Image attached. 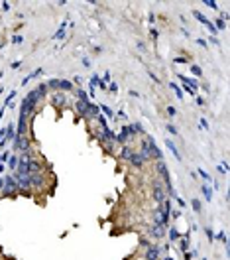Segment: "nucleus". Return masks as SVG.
<instances>
[{
	"instance_id": "nucleus-21",
	"label": "nucleus",
	"mask_w": 230,
	"mask_h": 260,
	"mask_svg": "<svg viewBox=\"0 0 230 260\" xmlns=\"http://www.w3.org/2000/svg\"><path fill=\"white\" fill-rule=\"evenodd\" d=\"M130 130H132L134 134H138V132H140V134H144V128H142V124H140V122H136V124H130Z\"/></svg>"
},
{
	"instance_id": "nucleus-47",
	"label": "nucleus",
	"mask_w": 230,
	"mask_h": 260,
	"mask_svg": "<svg viewBox=\"0 0 230 260\" xmlns=\"http://www.w3.org/2000/svg\"><path fill=\"white\" fill-rule=\"evenodd\" d=\"M2 112H4V108H0V118H2Z\"/></svg>"
},
{
	"instance_id": "nucleus-43",
	"label": "nucleus",
	"mask_w": 230,
	"mask_h": 260,
	"mask_svg": "<svg viewBox=\"0 0 230 260\" xmlns=\"http://www.w3.org/2000/svg\"><path fill=\"white\" fill-rule=\"evenodd\" d=\"M224 26H226V24H224V20H218V30H222Z\"/></svg>"
},
{
	"instance_id": "nucleus-37",
	"label": "nucleus",
	"mask_w": 230,
	"mask_h": 260,
	"mask_svg": "<svg viewBox=\"0 0 230 260\" xmlns=\"http://www.w3.org/2000/svg\"><path fill=\"white\" fill-rule=\"evenodd\" d=\"M175 61H177V63H187V61H189V59H187V57H177V59H175Z\"/></svg>"
},
{
	"instance_id": "nucleus-16",
	"label": "nucleus",
	"mask_w": 230,
	"mask_h": 260,
	"mask_svg": "<svg viewBox=\"0 0 230 260\" xmlns=\"http://www.w3.org/2000/svg\"><path fill=\"white\" fill-rule=\"evenodd\" d=\"M36 93H37V97H40V99H44V97L47 95V85H45V83H41V85L36 89Z\"/></svg>"
},
{
	"instance_id": "nucleus-17",
	"label": "nucleus",
	"mask_w": 230,
	"mask_h": 260,
	"mask_svg": "<svg viewBox=\"0 0 230 260\" xmlns=\"http://www.w3.org/2000/svg\"><path fill=\"white\" fill-rule=\"evenodd\" d=\"M201 191H203V195H205L207 201H211V199H212V191L208 189V185H205V183H203V185H201Z\"/></svg>"
},
{
	"instance_id": "nucleus-45",
	"label": "nucleus",
	"mask_w": 230,
	"mask_h": 260,
	"mask_svg": "<svg viewBox=\"0 0 230 260\" xmlns=\"http://www.w3.org/2000/svg\"><path fill=\"white\" fill-rule=\"evenodd\" d=\"M197 43H199V46H203V47H205V46H207V41H205V40H203V37H201V40H197Z\"/></svg>"
},
{
	"instance_id": "nucleus-48",
	"label": "nucleus",
	"mask_w": 230,
	"mask_h": 260,
	"mask_svg": "<svg viewBox=\"0 0 230 260\" xmlns=\"http://www.w3.org/2000/svg\"><path fill=\"white\" fill-rule=\"evenodd\" d=\"M163 260H173V258H171V256H167V258H163Z\"/></svg>"
},
{
	"instance_id": "nucleus-33",
	"label": "nucleus",
	"mask_w": 230,
	"mask_h": 260,
	"mask_svg": "<svg viewBox=\"0 0 230 260\" xmlns=\"http://www.w3.org/2000/svg\"><path fill=\"white\" fill-rule=\"evenodd\" d=\"M167 130H169V134H175V136H177V128H175L173 124H167Z\"/></svg>"
},
{
	"instance_id": "nucleus-19",
	"label": "nucleus",
	"mask_w": 230,
	"mask_h": 260,
	"mask_svg": "<svg viewBox=\"0 0 230 260\" xmlns=\"http://www.w3.org/2000/svg\"><path fill=\"white\" fill-rule=\"evenodd\" d=\"M132 148H130V146H122V152H120V156H122V160H128V158H130V154H132Z\"/></svg>"
},
{
	"instance_id": "nucleus-42",
	"label": "nucleus",
	"mask_w": 230,
	"mask_h": 260,
	"mask_svg": "<svg viewBox=\"0 0 230 260\" xmlns=\"http://www.w3.org/2000/svg\"><path fill=\"white\" fill-rule=\"evenodd\" d=\"M106 81H110V73H108V71H106V73H104V81H102V83H104V85H106Z\"/></svg>"
},
{
	"instance_id": "nucleus-36",
	"label": "nucleus",
	"mask_w": 230,
	"mask_h": 260,
	"mask_svg": "<svg viewBox=\"0 0 230 260\" xmlns=\"http://www.w3.org/2000/svg\"><path fill=\"white\" fill-rule=\"evenodd\" d=\"M171 217H173V219H179L181 213H179V211H171Z\"/></svg>"
},
{
	"instance_id": "nucleus-28",
	"label": "nucleus",
	"mask_w": 230,
	"mask_h": 260,
	"mask_svg": "<svg viewBox=\"0 0 230 260\" xmlns=\"http://www.w3.org/2000/svg\"><path fill=\"white\" fill-rule=\"evenodd\" d=\"M193 209H195V213H201V201H199V199H193Z\"/></svg>"
},
{
	"instance_id": "nucleus-11",
	"label": "nucleus",
	"mask_w": 230,
	"mask_h": 260,
	"mask_svg": "<svg viewBox=\"0 0 230 260\" xmlns=\"http://www.w3.org/2000/svg\"><path fill=\"white\" fill-rule=\"evenodd\" d=\"M165 146H167V150H171V154H173V156H175V158H177L179 162H181V160H183V158H181V154H179V150H177V146H175L173 142H171V140H169V138H167V140H165Z\"/></svg>"
},
{
	"instance_id": "nucleus-8",
	"label": "nucleus",
	"mask_w": 230,
	"mask_h": 260,
	"mask_svg": "<svg viewBox=\"0 0 230 260\" xmlns=\"http://www.w3.org/2000/svg\"><path fill=\"white\" fill-rule=\"evenodd\" d=\"M153 199H156L157 203L165 201V193H163V189L159 187V183H153Z\"/></svg>"
},
{
	"instance_id": "nucleus-13",
	"label": "nucleus",
	"mask_w": 230,
	"mask_h": 260,
	"mask_svg": "<svg viewBox=\"0 0 230 260\" xmlns=\"http://www.w3.org/2000/svg\"><path fill=\"white\" fill-rule=\"evenodd\" d=\"M44 177L40 176V173H34V176H31V187H44Z\"/></svg>"
},
{
	"instance_id": "nucleus-22",
	"label": "nucleus",
	"mask_w": 230,
	"mask_h": 260,
	"mask_svg": "<svg viewBox=\"0 0 230 260\" xmlns=\"http://www.w3.org/2000/svg\"><path fill=\"white\" fill-rule=\"evenodd\" d=\"M169 87H171V89H173V93L177 95V99H183V93H181L179 85H175V83H169Z\"/></svg>"
},
{
	"instance_id": "nucleus-23",
	"label": "nucleus",
	"mask_w": 230,
	"mask_h": 260,
	"mask_svg": "<svg viewBox=\"0 0 230 260\" xmlns=\"http://www.w3.org/2000/svg\"><path fill=\"white\" fill-rule=\"evenodd\" d=\"M8 167L10 170H16V167H18V158H16V156H12V158L8 160Z\"/></svg>"
},
{
	"instance_id": "nucleus-29",
	"label": "nucleus",
	"mask_w": 230,
	"mask_h": 260,
	"mask_svg": "<svg viewBox=\"0 0 230 260\" xmlns=\"http://www.w3.org/2000/svg\"><path fill=\"white\" fill-rule=\"evenodd\" d=\"M199 176H201L205 181H211V176H208V173H207L205 170H201V167H199Z\"/></svg>"
},
{
	"instance_id": "nucleus-2",
	"label": "nucleus",
	"mask_w": 230,
	"mask_h": 260,
	"mask_svg": "<svg viewBox=\"0 0 230 260\" xmlns=\"http://www.w3.org/2000/svg\"><path fill=\"white\" fill-rule=\"evenodd\" d=\"M193 16H195V18H197V20H199V22H201V24H205V26H207V28H208V30H211V32H212V34H216V26H215V24H212V22H211V20H208V18H207V16H203L201 12H197V10H195V12H193Z\"/></svg>"
},
{
	"instance_id": "nucleus-27",
	"label": "nucleus",
	"mask_w": 230,
	"mask_h": 260,
	"mask_svg": "<svg viewBox=\"0 0 230 260\" xmlns=\"http://www.w3.org/2000/svg\"><path fill=\"white\" fill-rule=\"evenodd\" d=\"M191 71H193L195 77H201V75H203V71H201V67H199V65H193V67H191Z\"/></svg>"
},
{
	"instance_id": "nucleus-35",
	"label": "nucleus",
	"mask_w": 230,
	"mask_h": 260,
	"mask_svg": "<svg viewBox=\"0 0 230 260\" xmlns=\"http://www.w3.org/2000/svg\"><path fill=\"white\" fill-rule=\"evenodd\" d=\"M167 115L169 116H175V108L173 106H167Z\"/></svg>"
},
{
	"instance_id": "nucleus-7",
	"label": "nucleus",
	"mask_w": 230,
	"mask_h": 260,
	"mask_svg": "<svg viewBox=\"0 0 230 260\" xmlns=\"http://www.w3.org/2000/svg\"><path fill=\"white\" fill-rule=\"evenodd\" d=\"M149 235L156 236V238L163 236V235H165V227H163V225H159V223H153V225H152V229H149Z\"/></svg>"
},
{
	"instance_id": "nucleus-26",
	"label": "nucleus",
	"mask_w": 230,
	"mask_h": 260,
	"mask_svg": "<svg viewBox=\"0 0 230 260\" xmlns=\"http://www.w3.org/2000/svg\"><path fill=\"white\" fill-rule=\"evenodd\" d=\"M77 97H79V101H89V97L83 89H77Z\"/></svg>"
},
{
	"instance_id": "nucleus-40",
	"label": "nucleus",
	"mask_w": 230,
	"mask_h": 260,
	"mask_svg": "<svg viewBox=\"0 0 230 260\" xmlns=\"http://www.w3.org/2000/svg\"><path fill=\"white\" fill-rule=\"evenodd\" d=\"M197 105H199V106H205V99H201V97H199V99H197Z\"/></svg>"
},
{
	"instance_id": "nucleus-31",
	"label": "nucleus",
	"mask_w": 230,
	"mask_h": 260,
	"mask_svg": "<svg viewBox=\"0 0 230 260\" xmlns=\"http://www.w3.org/2000/svg\"><path fill=\"white\" fill-rule=\"evenodd\" d=\"M14 97H16V91H12V93L8 95V99H6V106H10L12 105V101H14Z\"/></svg>"
},
{
	"instance_id": "nucleus-24",
	"label": "nucleus",
	"mask_w": 230,
	"mask_h": 260,
	"mask_svg": "<svg viewBox=\"0 0 230 260\" xmlns=\"http://www.w3.org/2000/svg\"><path fill=\"white\" fill-rule=\"evenodd\" d=\"M169 238H171V240H177V238H179V232L175 231L173 227H169Z\"/></svg>"
},
{
	"instance_id": "nucleus-14",
	"label": "nucleus",
	"mask_w": 230,
	"mask_h": 260,
	"mask_svg": "<svg viewBox=\"0 0 230 260\" xmlns=\"http://www.w3.org/2000/svg\"><path fill=\"white\" fill-rule=\"evenodd\" d=\"M75 89L71 81H67V79H59V91H71Z\"/></svg>"
},
{
	"instance_id": "nucleus-44",
	"label": "nucleus",
	"mask_w": 230,
	"mask_h": 260,
	"mask_svg": "<svg viewBox=\"0 0 230 260\" xmlns=\"http://www.w3.org/2000/svg\"><path fill=\"white\" fill-rule=\"evenodd\" d=\"M175 201H177V203L181 205V207H185V201H183V199H181V197H177V199H175Z\"/></svg>"
},
{
	"instance_id": "nucleus-34",
	"label": "nucleus",
	"mask_w": 230,
	"mask_h": 260,
	"mask_svg": "<svg viewBox=\"0 0 230 260\" xmlns=\"http://www.w3.org/2000/svg\"><path fill=\"white\" fill-rule=\"evenodd\" d=\"M108 91H110V93H116V91H118V87H116V83H110Z\"/></svg>"
},
{
	"instance_id": "nucleus-15",
	"label": "nucleus",
	"mask_w": 230,
	"mask_h": 260,
	"mask_svg": "<svg viewBox=\"0 0 230 260\" xmlns=\"http://www.w3.org/2000/svg\"><path fill=\"white\" fill-rule=\"evenodd\" d=\"M179 248H181V252H189V236L179 240Z\"/></svg>"
},
{
	"instance_id": "nucleus-4",
	"label": "nucleus",
	"mask_w": 230,
	"mask_h": 260,
	"mask_svg": "<svg viewBox=\"0 0 230 260\" xmlns=\"http://www.w3.org/2000/svg\"><path fill=\"white\" fill-rule=\"evenodd\" d=\"M132 136H134V132L130 130V126H124V128L120 130V134L116 136V140H118L120 144H124V146H126V142H128V140H130Z\"/></svg>"
},
{
	"instance_id": "nucleus-20",
	"label": "nucleus",
	"mask_w": 230,
	"mask_h": 260,
	"mask_svg": "<svg viewBox=\"0 0 230 260\" xmlns=\"http://www.w3.org/2000/svg\"><path fill=\"white\" fill-rule=\"evenodd\" d=\"M53 102H55V105H65V95H63V93H57L55 97H53Z\"/></svg>"
},
{
	"instance_id": "nucleus-9",
	"label": "nucleus",
	"mask_w": 230,
	"mask_h": 260,
	"mask_svg": "<svg viewBox=\"0 0 230 260\" xmlns=\"http://www.w3.org/2000/svg\"><path fill=\"white\" fill-rule=\"evenodd\" d=\"M128 162H130L132 166H136V167H140L144 164V158L140 156V152H132L130 154V158H128Z\"/></svg>"
},
{
	"instance_id": "nucleus-3",
	"label": "nucleus",
	"mask_w": 230,
	"mask_h": 260,
	"mask_svg": "<svg viewBox=\"0 0 230 260\" xmlns=\"http://www.w3.org/2000/svg\"><path fill=\"white\" fill-rule=\"evenodd\" d=\"M18 183H16V180L12 176H8V177H4V191L6 193H14V191H18Z\"/></svg>"
},
{
	"instance_id": "nucleus-39",
	"label": "nucleus",
	"mask_w": 230,
	"mask_h": 260,
	"mask_svg": "<svg viewBox=\"0 0 230 260\" xmlns=\"http://www.w3.org/2000/svg\"><path fill=\"white\" fill-rule=\"evenodd\" d=\"M207 4H208V6H212V8H215V10L218 8V6H216V2H212V0H207Z\"/></svg>"
},
{
	"instance_id": "nucleus-25",
	"label": "nucleus",
	"mask_w": 230,
	"mask_h": 260,
	"mask_svg": "<svg viewBox=\"0 0 230 260\" xmlns=\"http://www.w3.org/2000/svg\"><path fill=\"white\" fill-rule=\"evenodd\" d=\"M100 110H102V112H104V115L108 116V118H112V116H114V112H112V110H110V108L106 106V105H102V106H100Z\"/></svg>"
},
{
	"instance_id": "nucleus-5",
	"label": "nucleus",
	"mask_w": 230,
	"mask_h": 260,
	"mask_svg": "<svg viewBox=\"0 0 230 260\" xmlns=\"http://www.w3.org/2000/svg\"><path fill=\"white\" fill-rule=\"evenodd\" d=\"M146 260H159V246L152 245L146 248Z\"/></svg>"
},
{
	"instance_id": "nucleus-30",
	"label": "nucleus",
	"mask_w": 230,
	"mask_h": 260,
	"mask_svg": "<svg viewBox=\"0 0 230 260\" xmlns=\"http://www.w3.org/2000/svg\"><path fill=\"white\" fill-rule=\"evenodd\" d=\"M100 83V79H98V75H93V77H90V89H93L94 85H98Z\"/></svg>"
},
{
	"instance_id": "nucleus-38",
	"label": "nucleus",
	"mask_w": 230,
	"mask_h": 260,
	"mask_svg": "<svg viewBox=\"0 0 230 260\" xmlns=\"http://www.w3.org/2000/svg\"><path fill=\"white\" fill-rule=\"evenodd\" d=\"M201 124H203V128H205V130H208V122L205 120V118H201Z\"/></svg>"
},
{
	"instance_id": "nucleus-10",
	"label": "nucleus",
	"mask_w": 230,
	"mask_h": 260,
	"mask_svg": "<svg viewBox=\"0 0 230 260\" xmlns=\"http://www.w3.org/2000/svg\"><path fill=\"white\" fill-rule=\"evenodd\" d=\"M100 134H102V140H104V142H114V140H116V136H114V134H112V130L108 128V126H104L102 128V132H100Z\"/></svg>"
},
{
	"instance_id": "nucleus-6",
	"label": "nucleus",
	"mask_w": 230,
	"mask_h": 260,
	"mask_svg": "<svg viewBox=\"0 0 230 260\" xmlns=\"http://www.w3.org/2000/svg\"><path fill=\"white\" fill-rule=\"evenodd\" d=\"M89 105H90V101H77L75 102V106H77L81 116H89Z\"/></svg>"
},
{
	"instance_id": "nucleus-46",
	"label": "nucleus",
	"mask_w": 230,
	"mask_h": 260,
	"mask_svg": "<svg viewBox=\"0 0 230 260\" xmlns=\"http://www.w3.org/2000/svg\"><path fill=\"white\" fill-rule=\"evenodd\" d=\"M4 187V180H2V177H0V189H2Z\"/></svg>"
},
{
	"instance_id": "nucleus-1",
	"label": "nucleus",
	"mask_w": 230,
	"mask_h": 260,
	"mask_svg": "<svg viewBox=\"0 0 230 260\" xmlns=\"http://www.w3.org/2000/svg\"><path fill=\"white\" fill-rule=\"evenodd\" d=\"M14 148L18 150V152H30V140H28V136H22V138H16L14 140Z\"/></svg>"
},
{
	"instance_id": "nucleus-32",
	"label": "nucleus",
	"mask_w": 230,
	"mask_h": 260,
	"mask_svg": "<svg viewBox=\"0 0 230 260\" xmlns=\"http://www.w3.org/2000/svg\"><path fill=\"white\" fill-rule=\"evenodd\" d=\"M205 232H207L208 240H212V238H215V235H212V229H211V227H207V229H205Z\"/></svg>"
},
{
	"instance_id": "nucleus-12",
	"label": "nucleus",
	"mask_w": 230,
	"mask_h": 260,
	"mask_svg": "<svg viewBox=\"0 0 230 260\" xmlns=\"http://www.w3.org/2000/svg\"><path fill=\"white\" fill-rule=\"evenodd\" d=\"M8 140H16V128H14V124L6 126V136H4V142L2 144H6Z\"/></svg>"
},
{
	"instance_id": "nucleus-41",
	"label": "nucleus",
	"mask_w": 230,
	"mask_h": 260,
	"mask_svg": "<svg viewBox=\"0 0 230 260\" xmlns=\"http://www.w3.org/2000/svg\"><path fill=\"white\" fill-rule=\"evenodd\" d=\"M12 41H14V43H20V41H22V37H20V36H14Z\"/></svg>"
},
{
	"instance_id": "nucleus-18",
	"label": "nucleus",
	"mask_w": 230,
	"mask_h": 260,
	"mask_svg": "<svg viewBox=\"0 0 230 260\" xmlns=\"http://www.w3.org/2000/svg\"><path fill=\"white\" fill-rule=\"evenodd\" d=\"M47 89H53V91H59V79H49L47 81Z\"/></svg>"
}]
</instances>
